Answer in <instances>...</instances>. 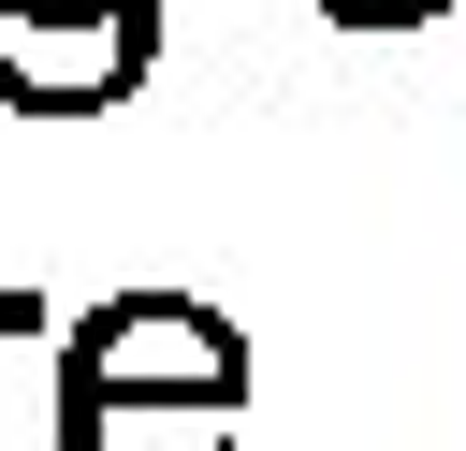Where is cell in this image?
I'll return each instance as SVG.
<instances>
[{
  "mask_svg": "<svg viewBox=\"0 0 466 451\" xmlns=\"http://www.w3.org/2000/svg\"><path fill=\"white\" fill-rule=\"evenodd\" d=\"M0 335H29V291H15V306H0Z\"/></svg>",
  "mask_w": 466,
  "mask_h": 451,
  "instance_id": "cell-4",
  "label": "cell"
},
{
  "mask_svg": "<svg viewBox=\"0 0 466 451\" xmlns=\"http://www.w3.org/2000/svg\"><path fill=\"white\" fill-rule=\"evenodd\" d=\"M58 451H248V335L204 291H116L58 335Z\"/></svg>",
  "mask_w": 466,
  "mask_h": 451,
  "instance_id": "cell-1",
  "label": "cell"
},
{
  "mask_svg": "<svg viewBox=\"0 0 466 451\" xmlns=\"http://www.w3.org/2000/svg\"><path fill=\"white\" fill-rule=\"evenodd\" d=\"M320 15H350V29H393V15H437V0H320Z\"/></svg>",
  "mask_w": 466,
  "mask_h": 451,
  "instance_id": "cell-3",
  "label": "cell"
},
{
  "mask_svg": "<svg viewBox=\"0 0 466 451\" xmlns=\"http://www.w3.org/2000/svg\"><path fill=\"white\" fill-rule=\"evenodd\" d=\"M160 58V0H0V102L15 116H102Z\"/></svg>",
  "mask_w": 466,
  "mask_h": 451,
  "instance_id": "cell-2",
  "label": "cell"
}]
</instances>
